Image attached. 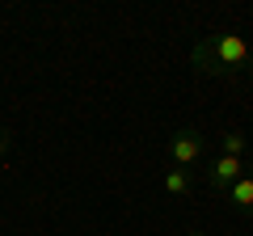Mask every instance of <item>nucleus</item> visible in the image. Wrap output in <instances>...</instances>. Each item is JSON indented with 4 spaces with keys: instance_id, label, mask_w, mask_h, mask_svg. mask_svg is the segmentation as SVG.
I'll use <instances>...</instances> for the list:
<instances>
[{
    "instance_id": "20e7f679",
    "label": "nucleus",
    "mask_w": 253,
    "mask_h": 236,
    "mask_svg": "<svg viewBox=\"0 0 253 236\" xmlns=\"http://www.w3.org/2000/svg\"><path fill=\"white\" fill-rule=\"evenodd\" d=\"M228 202H232L241 215H253V173H245L241 182L228 186Z\"/></svg>"
},
{
    "instance_id": "6e6552de",
    "label": "nucleus",
    "mask_w": 253,
    "mask_h": 236,
    "mask_svg": "<svg viewBox=\"0 0 253 236\" xmlns=\"http://www.w3.org/2000/svg\"><path fill=\"white\" fill-rule=\"evenodd\" d=\"M249 76H253V46H249Z\"/></svg>"
},
{
    "instance_id": "f03ea898",
    "label": "nucleus",
    "mask_w": 253,
    "mask_h": 236,
    "mask_svg": "<svg viewBox=\"0 0 253 236\" xmlns=\"http://www.w3.org/2000/svg\"><path fill=\"white\" fill-rule=\"evenodd\" d=\"M203 152H207V139H203L194 127H181V131H173V135H169V160L177 164V169L199 164Z\"/></svg>"
},
{
    "instance_id": "1a4fd4ad",
    "label": "nucleus",
    "mask_w": 253,
    "mask_h": 236,
    "mask_svg": "<svg viewBox=\"0 0 253 236\" xmlns=\"http://www.w3.org/2000/svg\"><path fill=\"white\" fill-rule=\"evenodd\" d=\"M190 236H207V232H190Z\"/></svg>"
},
{
    "instance_id": "423d86ee",
    "label": "nucleus",
    "mask_w": 253,
    "mask_h": 236,
    "mask_svg": "<svg viewBox=\"0 0 253 236\" xmlns=\"http://www.w3.org/2000/svg\"><path fill=\"white\" fill-rule=\"evenodd\" d=\"M245 152H249V135H245V131H224V135H219V156L245 160Z\"/></svg>"
},
{
    "instance_id": "f257e3e1",
    "label": "nucleus",
    "mask_w": 253,
    "mask_h": 236,
    "mask_svg": "<svg viewBox=\"0 0 253 236\" xmlns=\"http://www.w3.org/2000/svg\"><path fill=\"white\" fill-rule=\"evenodd\" d=\"M249 38L228 30V34H207L203 42H194L190 64L207 76H236L241 68H249Z\"/></svg>"
},
{
    "instance_id": "7ed1b4c3",
    "label": "nucleus",
    "mask_w": 253,
    "mask_h": 236,
    "mask_svg": "<svg viewBox=\"0 0 253 236\" xmlns=\"http://www.w3.org/2000/svg\"><path fill=\"white\" fill-rule=\"evenodd\" d=\"M245 173H249V164H245V160H236V156H215V160H207L203 177H207V186L215 194H228V186L241 182Z\"/></svg>"
},
{
    "instance_id": "0eeeda50",
    "label": "nucleus",
    "mask_w": 253,
    "mask_h": 236,
    "mask_svg": "<svg viewBox=\"0 0 253 236\" xmlns=\"http://www.w3.org/2000/svg\"><path fill=\"white\" fill-rule=\"evenodd\" d=\"M4 148H9V131L0 127V156H4Z\"/></svg>"
},
{
    "instance_id": "39448f33",
    "label": "nucleus",
    "mask_w": 253,
    "mask_h": 236,
    "mask_svg": "<svg viewBox=\"0 0 253 236\" xmlns=\"http://www.w3.org/2000/svg\"><path fill=\"white\" fill-rule=\"evenodd\" d=\"M190 190H194V177H190V169H169V173H165V194H173V198H186Z\"/></svg>"
}]
</instances>
